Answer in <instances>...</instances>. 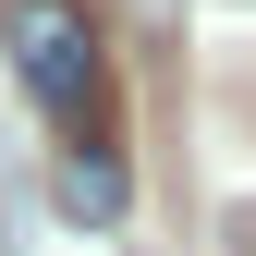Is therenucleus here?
<instances>
[{
    "label": "nucleus",
    "mask_w": 256,
    "mask_h": 256,
    "mask_svg": "<svg viewBox=\"0 0 256 256\" xmlns=\"http://www.w3.org/2000/svg\"><path fill=\"white\" fill-rule=\"evenodd\" d=\"M134 12H146V24H171V12H183V0H134Z\"/></svg>",
    "instance_id": "7ed1b4c3"
},
{
    "label": "nucleus",
    "mask_w": 256,
    "mask_h": 256,
    "mask_svg": "<svg viewBox=\"0 0 256 256\" xmlns=\"http://www.w3.org/2000/svg\"><path fill=\"white\" fill-rule=\"evenodd\" d=\"M49 208L74 220V232H110V220L134 208V183H122V146H110V134L61 146V171H49Z\"/></svg>",
    "instance_id": "f03ea898"
},
{
    "label": "nucleus",
    "mask_w": 256,
    "mask_h": 256,
    "mask_svg": "<svg viewBox=\"0 0 256 256\" xmlns=\"http://www.w3.org/2000/svg\"><path fill=\"white\" fill-rule=\"evenodd\" d=\"M0 49H12L24 98H37L61 134H110V49L86 24V0H0Z\"/></svg>",
    "instance_id": "f257e3e1"
}]
</instances>
